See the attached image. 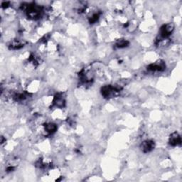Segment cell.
I'll use <instances>...</instances> for the list:
<instances>
[{
  "label": "cell",
  "instance_id": "1",
  "mask_svg": "<svg viewBox=\"0 0 182 182\" xmlns=\"http://www.w3.org/2000/svg\"><path fill=\"white\" fill-rule=\"evenodd\" d=\"M120 89L117 88L115 87L111 86H105L102 87L101 89L102 95L105 98H110V97H113V96L118 93Z\"/></svg>",
  "mask_w": 182,
  "mask_h": 182
},
{
  "label": "cell",
  "instance_id": "2",
  "mask_svg": "<svg viewBox=\"0 0 182 182\" xmlns=\"http://www.w3.org/2000/svg\"><path fill=\"white\" fill-rule=\"evenodd\" d=\"M174 26L173 24H167L162 26L160 29V37L162 38H166L171 35L173 32Z\"/></svg>",
  "mask_w": 182,
  "mask_h": 182
},
{
  "label": "cell",
  "instance_id": "3",
  "mask_svg": "<svg viewBox=\"0 0 182 182\" xmlns=\"http://www.w3.org/2000/svg\"><path fill=\"white\" fill-rule=\"evenodd\" d=\"M154 142L152 140H146L144 142H143L141 144V150L143 152L147 153L150 152L151 151L153 150V149L154 148Z\"/></svg>",
  "mask_w": 182,
  "mask_h": 182
},
{
  "label": "cell",
  "instance_id": "4",
  "mask_svg": "<svg viewBox=\"0 0 182 182\" xmlns=\"http://www.w3.org/2000/svg\"><path fill=\"white\" fill-rule=\"evenodd\" d=\"M181 137L177 132H174L169 138V144L171 146H177L178 144H181Z\"/></svg>",
  "mask_w": 182,
  "mask_h": 182
},
{
  "label": "cell",
  "instance_id": "5",
  "mask_svg": "<svg viewBox=\"0 0 182 182\" xmlns=\"http://www.w3.org/2000/svg\"><path fill=\"white\" fill-rule=\"evenodd\" d=\"M165 68V65L162 63H154V64H151L149 65V70L152 71H162Z\"/></svg>",
  "mask_w": 182,
  "mask_h": 182
},
{
  "label": "cell",
  "instance_id": "6",
  "mask_svg": "<svg viewBox=\"0 0 182 182\" xmlns=\"http://www.w3.org/2000/svg\"><path fill=\"white\" fill-rule=\"evenodd\" d=\"M53 102H54V105H55L56 106H57V107H59V108H61V107H63V105H64L65 100L61 96H57L55 98V99H54Z\"/></svg>",
  "mask_w": 182,
  "mask_h": 182
},
{
  "label": "cell",
  "instance_id": "7",
  "mask_svg": "<svg viewBox=\"0 0 182 182\" xmlns=\"http://www.w3.org/2000/svg\"><path fill=\"white\" fill-rule=\"evenodd\" d=\"M45 129L46 131L48 133H53L56 131L57 129V126L53 123H48L45 126Z\"/></svg>",
  "mask_w": 182,
  "mask_h": 182
},
{
  "label": "cell",
  "instance_id": "8",
  "mask_svg": "<svg viewBox=\"0 0 182 182\" xmlns=\"http://www.w3.org/2000/svg\"><path fill=\"white\" fill-rule=\"evenodd\" d=\"M24 46V44L22 42L19 41H13L12 43L10 45V48L11 49H19V48H21L22 47Z\"/></svg>",
  "mask_w": 182,
  "mask_h": 182
},
{
  "label": "cell",
  "instance_id": "9",
  "mask_svg": "<svg viewBox=\"0 0 182 182\" xmlns=\"http://www.w3.org/2000/svg\"><path fill=\"white\" fill-rule=\"evenodd\" d=\"M129 41L126 40H120L116 43V46L119 48H123L127 47L129 45Z\"/></svg>",
  "mask_w": 182,
  "mask_h": 182
}]
</instances>
